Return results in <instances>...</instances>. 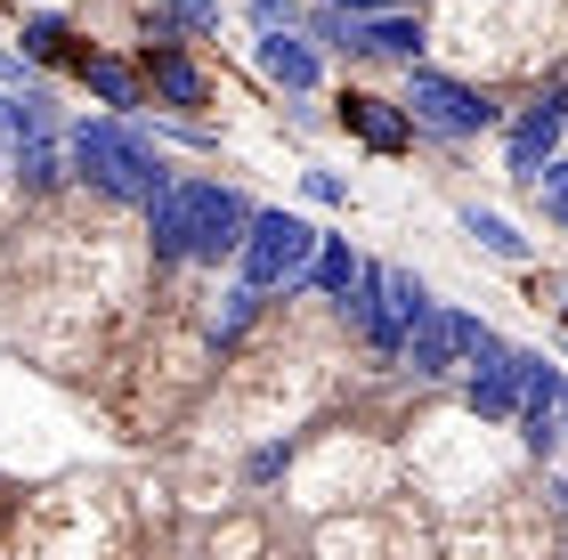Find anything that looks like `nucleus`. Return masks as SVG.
I'll return each instance as SVG.
<instances>
[{
  "instance_id": "13",
  "label": "nucleus",
  "mask_w": 568,
  "mask_h": 560,
  "mask_svg": "<svg viewBox=\"0 0 568 560\" xmlns=\"http://www.w3.org/2000/svg\"><path fill=\"white\" fill-rule=\"evenodd\" d=\"M24 58H49V65H73V73H90V58H98V49H90V41H73L58 17H33V24H24Z\"/></svg>"
},
{
  "instance_id": "14",
  "label": "nucleus",
  "mask_w": 568,
  "mask_h": 560,
  "mask_svg": "<svg viewBox=\"0 0 568 560\" xmlns=\"http://www.w3.org/2000/svg\"><path fill=\"white\" fill-rule=\"evenodd\" d=\"M463 236H479V252H496V261H528V236L504 212H479L471 203V212H463Z\"/></svg>"
},
{
  "instance_id": "18",
  "label": "nucleus",
  "mask_w": 568,
  "mask_h": 560,
  "mask_svg": "<svg viewBox=\"0 0 568 560\" xmlns=\"http://www.w3.org/2000/svg\"><path fill=\"white\" fill-rule=\"evenodd\" d=\"M528 195L545 203V220H552V227H568V163H545V171L528 180Z\"/></svg>"
},
{
  "instance_id": "17",
  "label": "nucleus",
  "mask_w": 568,
  "mask_h": 560,
  "mask_svg": "<svg viewBox=\"0 0 568 560\" xmlns=\"http://www.w3.org/2000/svg\"><path fill=\"white\" fill-rule=\"evenodd\" d=\"M82 82L106 98V106H139V82H131V65H114V58H90V73Z\"/></svg>"
},
{
  "instance_id": "20",
  "label": "nucleus",
  "mask_w": 568,
  "mask_h": 560,
  "mask_svg": "<svg viewBox=\"0 0 568 560\" xmlns=\"http://www.w3.org/2000/svg\"><path fill=\"white\" fill-rule=\"evenodd\" d=\"M252 309H261V285H236V293H227V309H220V342H236L244 325H252Z\"/></svg>"
},
{
  "instance_id": "10",
  "label": "nucleus",
  "mask_w": 568,
  "mask_h": 560,
  "mask_svg": "<svg viewBox=\"0 0 568 560\" xmlns=\"http://www.w3.org/2000/svg\"><path fill=\"white\" fill-rule=\"evenodd\" d=\"M146 82L171 98V106H203V73H195V58L187 49H171V41H146Z\"/></svg>"
},
{
  "instance_id": "21",
  "label": "nucleus",
  "mask_w": 568,
  "mask_h": 560,
  "mask_svg": "<svg viewBox=\"0 0 568 560\" xmlns=\"http://www.w3.org/2000/svg\"><path fill=\"white\" fill-rule=\"evenodd\" d=\"M252 17H261V33H293V24H301V0H252Z\"/></svg>"
},
{
  "instance_id": "2",
  "label": "nucleus",
  "mask_w": 568,
  "mask_h": 560,
  "mask_svg": "<svg viewBox=\"0 0 568 560\" xmlns=\"http://www.w3.org/2000/svg\"><path fill=\"white\" fill-rule=\"evenodd\" d=\"M73 163H82V180H98L106 195H122V203H163L179 180H171V163L154 155V146L131 131V122H82V131H73Z\"/></svg>"
},
{
  "instance_id": "15",
  "label": "nucleus",
  "mask_w": 568,
  "mask_h": 560,
  "mask_svg": "<svg viewBox=\"0 0 568 560\" xmlns=\"http://www.w3.org/2000/svg\"><path fill=\"white\" fill-rule=\"evenodd\" d=\"M220 24V0H163L146 24V41H163V33H212Z\"/></svg>"
},
{
  "instance_id": "4",
  "label": "nucleus",
  "mask_w": 568,
  "mask_h": 560,
  "mask_svg": "<svg viewBox=\"0 0 568 560\" xmlns=\"http://www.w3.org/2000/svg\"><path fill=\"white\" fill-rule=\"evenodd\" d=\"M317 252H325V236H317L308 220H293V212H261L236 261H244V285L268 293V285H293V276H308V268H317Z\"/></svg>"
},
{
  "instance_id": "11",
  "label": "nucleus",
  "mask_w": 568,
  "mask_h": 560,
  "mask_svg": "<svg viewBox=\"0 0 568 560\" xmlns=\"http://www.w3.org/2000/svg\"><path fill=\"white\" fill-rule=\"evenodd\" d=\"M261 73H268L276 90L301 98V90H317V49H308L301 33H268V41H261Z\"/></svg>"
},
{
  "instance_id": "3",
  "label": "nucleus",
  "mask_w": 568,
  "mask_h": 560,
  "mask_svg": "<svg viewBox=\"0 0 568 560\" xmlns=\"http://www.w3.org/2000/svg\"><path fill=\"white\" fill-rule=\"evenodd\" d=\"M342 309L357 317V334H366L382 358H406V334H415V325L430 317V293H423V276H415V268H366Z\"/></svg>"
},
{
  "instance_id": "8",
  "label": "nucleus",
  "mask_w": 568,
  "mask_h": 560,
  "mask_svg": "<svg viewBox=\"0 0 568 560\" xmlns=\"http://www.w3.org/2000/svg\"><path fill=\"white\" fill-rule=\"evenodd\" d=\"M560 131H568V90L552 82L536 106L511 122V180H536V171L552 163V146H560Z\"/></svg>"
},
{
  "instance_id": "6",
  "label": "nucleus",
  "mask_w": 568,
  "mask_h": 560,
  "mask_svg": "<svg viewBox=\"0 0 568 560\" xmlns=\"http://www.w3.org/2000/svg\"><path fill=\"white\" fill-rule=\"evenodd\" d=\"M479 342H487V325H479L471 309H430L415 334H406V366H415L423 381H438V374L471 366V358H479Z\"/></svg>"
},
{
  "instance_id": "24",
  "label": "nucleus",
  "mask_w": 568,
  "mask_h": 560,
  "mask_svg": "<svg viewBox=\"0 0 568 560\" xmlns=\"http://www.w3.org/2000/svg\"><path fill=\"white\" fill-rule=\"evenodd\" d=\"M0 82H24V58H9V49H0Z\"/></svg>"
},
{
  "instance_id": "7",
  "label": "nucleus",
  "mask_w": 568,
  "mask_h": 560,
  "mask_svg": "<svg viewBox=\"0 0 568 560\" xmlns=\"http://www.w3.org/2000/svg\"><path fill=\"white\" fill-rule=\"evenodd\" d=\"M520 406H528V349H504L487 334L479 358H471V415L479 422H511Z\"/></svg>"
},
{
  "instance_id": "12",
  "label": "nucleus",
  "mask_w": 568,
  "mask_h": 560,
  "mask_svg": "<svg viewBox=\"0 0 568 560\" xmlns=\"http://www.w3.org/2000/svg\"><path fill=\"white\" fill-rule=\"evenodd\" d=\"M357 49H366V58H406L415 65L423 58V24L415 17H366L357 24Z\"/></svg>"
},
{
  "instance_id": "1",
  "label": "nucleus",
  "mask_w": 568,
  "mask_h": 560,
  "mask_svg": "<svg viewBox=\"0 0 568 560\" xmlns=\"http://www.w3.org/2000/svg\"><path fill=\"white\" fill-rule=\"evenodd\" d=\"M146 220H154V261H220V252H244L261 212L220 180H179Z\"/></svg>"
},
{
  "instance_id": "5",
  "label": "nucleus",
  "mask_w": 568,
  "mask_h": 560,
  "mask_svg": "<svg viewBox=\"0 0 568 560\" xmlns=\"http://www.w3.org/2000/svg\"><path fill=\"white\" fill-rule=\"evenodd\" d=\"M406 114H415V131H438V139H479L487 122H496V106H487L471 82L430 73V65H415V82H406Z\"/></svg>"
},
{
  "instance_id": "16",
  "label": "nucleus",
  "mask_w": 568,
  "mask_h": 560,
  "mask_svg": "<svg viewBox=\"0 0 568 560\" xmlns=\"http://www.w3.org/2000/svg\"><path fill=\"white\" fill-rule=\"evenodd\" d=\"M357 276H366V268H357L349 261V236H325V252H317V268H308V285H317V293H357Z\"/></svg>"
},
{
  "instance_id": "19",
  "label": "nucleus",
  "mask_w": 568,
  "mask_h": 560,
  "mask_svg": "<svg viewBox=\"0 0 568 560\" xmlns=\"http://www.w3.org/2000/svg\"><path fill=\"white\" fill-rule=\"evenodd\" d=\"M17 171H24V187H58V146H49V139H24V146H17Z\"/></svg>"
},
{
  "instance_id": "23",
  "label": "nucleus",
  "mask_w": 568,
  "mask_h": 560,
  "mask_svg": "<svg viewBox=\"0 0 568 560\" xmlns=\"http://www.w3.org/2000/svg\"><path fill=\"white\" fill-rule=\"evenodd\" d=\"M333 9H357V17H398V0H333Z\"/></svg>"
},
{
  "instance_id": "9",
  "label": "nucleus",
  "mask_w": 568,
  "mask_h": 560,
  "mask_svg": "<svg viewBox=\"0 0 568 560\" xmlns=\"http://www.w3.org/2000/svg\"><path fill=\"white\" fill-rule=\"evenodd\" d=\"M333 106H342V131L357 146H374V155H398V146L415 139V114L390 106V98H374V90H342Z\"/></svg>"
},
{
  "instance_id": "22",
  "label": "nucleus",
  "mask_w": 568,
  "mask_h": 560,
  "mask_svg": "<svg viewBox=\"0 0 568 560\" xmlns=\"http://www.w3.org/2000/svg\"><path fill=\"white\" fill-rule=\"evenodd\" d=\"M284 455H293V447H261V455H252V479H276V471H284Z\"/></svg>"
}]
</instances>
